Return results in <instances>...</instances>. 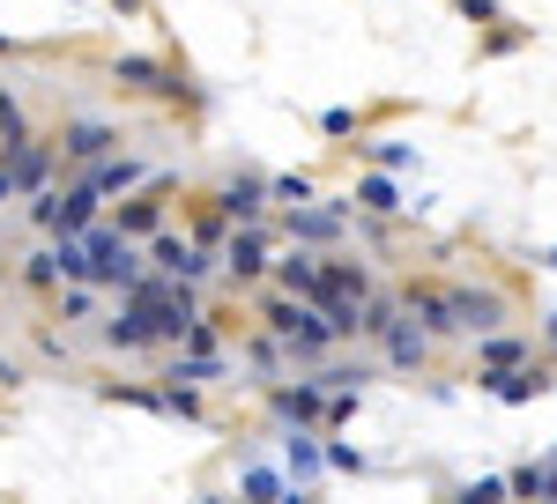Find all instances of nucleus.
Wrapping results in <instances>:
<instances>
[{
  "instance_id": "20e7f679",
  "label": "nucleus",
  "mask_w": 557,
  "mask_h": 504,
  "mask_svg": "<svg viewBox=\"0 0 557 504\" xmlns=\"http://www.w3.org/2000/svg\"><path fill=\"white\" fill-rule=\"evenodd\" d=\"M498 319H506L498 290H454V327L461 335H498Z\"/></svg>"
},
{
  "instance_id": "cd10ccee",
  "label": "nucleus",
  "mask_w": 557,
  "mask_h": 504,
  "mask_svg": "<svg viewBox=\"0 0 557 504\" xmlns=\"http://www.w3.org/2000/svg\"><path fill=\"white\" fill-rule=\"evenodd\" d=\"M469 8V23H483V15H498V0H461Z\"/></svg>"
},
{
  "instance_id": "4be33fe9",
  "label": "nucleus",
  "mask_w": 557,
  "mask_h": 504,
  "mask_svg": "<svg viewBox=\"0 0 557 504\" xmlns=\"http://www.w3.org/2000/svg\"><path fill=\"white\" fill-rule=\"evenodd\" d=\"M268 193L290 201V209H305V201H312V178H305V171H283V178H268Z\"/></svg>"
},
{
  "instance_id": "c85d7f7f",
  "label": "nucleus",
  "mask_w": 557,
  "mask_h": 504,
  "mask_svg": "<svg viewBox=\"0 0 557 504\" xmlns=\"http://www.w3.org/2000/svg\"><path fill=\"white\" fill-rule=\"evenodd\" d=\"M543 467H550V497H557V453H550V461H543Z\"/></svg>"
},
{
  "instance_id": "f257e3e1",
  "label": "nucleus",
  "mask_w": 557,
  "mask_h": 504,
  "mask_svg": "<svg viewBox=\"0 0 557 504\" xmlns=\"http://www.w3.org/2000/svg\"><path fill=\"white\" fill-rule=\"evenodd\" d=\"M83 267H89V282H112V290H127L134 275H141L127 230H104V223H89V230H83Z\"/></svg>"
},
{
  "instance_id": "6ab92c4d",
  "label": "nucleus",
  "mask_w": 557,
  "mask_h": 504,
  "mask_svg": "<svg viewBox=\"0 0 557 504\" xmlns=\"http://www.w3.org/2000/svg\"><path fill=\"white\" fill-rule=\"evenodd\" d=\"M394 319H401V304H394V297H372V304H357V335H386Z\"/></svg>"
},
{
  "instance_id": "0eeeda50",
  "label": "nucleus",
  "mask_w": 557,
  "mask_h": 504,
  "mask_svg": "<svg viewBox=\"0 0 557 504\" xmlns=\"http://www.w3.org/2000/svg\"><path fill=\"white\" fill-rule=\"evenodd\" d=\"M424 349H431L424 327H409V319H394V327H386V364H394V371H417V364H424Z\"/></svg>"
},
{
  "instance_id": "ddd939ff",
  "label": "nucleus",
  "mask_w": 557,
  "mask_h": 504,
  "mask_svg": "<svg viewBox=\"0 0 557 504\" xmlns=\"http://www.w3.org/2000/svg\"><path fill=\"white\" fill-rule=\"evenodd\" d=\"M134 178H141V164H127V156H97V164H89V186H97V193H127Z\"/></svg>"
},
{
  "instance_id": "f03ea898",
  "label": "nucleus",
  "mask_w": 557,
  "mask_h": 504,
  "mask_svg": "<svg viewBox=\"0 0 557 504\" xmlns=\"http://www.w3.org/2000/svg\"><path fill=\"white\" fill-rule=\"evenodd\" d=\"M268 327L290 341L305 364H312V356H327V341H343L335 327H327V312H320L312 297H298V304H275V312H268Z\"/></svg>"
},
{
  "instance_id": "7ed1b4c3",
  "label": "nucleus",
  "mask_w": 557,
  "mask_h": 504,
  "mask_svg": "<svg viewBox=\"0 0 557 504\" xmlns=\"http://www.w3.org/2000/svg\"><path fill=\"white\" fill-rule=\"evenodd\" d=\"M97 201H104V193L83 178V186H67V193H38V201H30V215H38L52 238H83L89 223H97Z\"/></svg>"
},
{
  "instance_id": "423d86ee",
  "label": "nucleus",
  "mask_w": 557,
  "mask_h": 504,
  "mask_svg": "<svg viewBox=\"0 0 557 504\" xmlns=\"http://www.w3.org/2000/svg\"><path fill=\"white\" fill-rule=\"evenodd\" d=\"M112 141H120V134H112V126H97V119H83V126H67V134H60V149H67L75 164H97V156H112Z\"/></svg>"
},
{
  "instance_id": "4468645a",
  "label": "nucleus",
  "mask_w": 557,
  "mask_h": 504,
  "mask_svg": "<svg viewBox=\"0 0 557 504\" xmlns=\"http://www.w3.org/2000/svg\"><path fill=\"white\" fill-rule=\"evenodd\" d=\"M260 193H268L260 178H231V186H223V215H238V223H260Z\"/></svg>"
},
{
  "instance_id": "2eb2a0df",
  "label": "nucleus",
  "mask_w": 557,
  "mask_h": 504,
  "mask_svg": "<svg viewBox=\"0 0 557 504\" xmlns=\"http://www.w3.org/2000/svg\"><path fill=\"white\" fill-rule=\"evenodd\" d=\"M260 230H246V238H231V252H223V267H231V275H238V282H253L260 267H268V260H260Z\"/></svg>"
},
{
  "instance_id": "9b49d317",
  "label": "nucleus",
  "mask_w": 557,
  "mask_h": 504,
  "mask_svg": "<svg viewBox=\"0 0 557 504\" xmlns=\"http://www.w3.org/2000/svg\"><path fill=\"white\" fill-rule=\"evenodd\" d=\"M104 341H112V349H149V341H157V327H149V312H141V304H127V312L104 327Z\"/></svg>"
},
{
  "instance_id": "f3484780",
  "label": "nucleus",
  "mask_w": 557,
  "mask_h": 504,
  "mask_svg": "<svg viewBox=\"0 0 557 504\" xmlns=\"http://www.w3.org/2000/svg\"><path fill=\"white\" fill-rule=\"evenodd\" d=\"M513 364H528V341L520 335H491L483 341V371H513Z\"/></svg>"
},
{
  "instance_id": "6e6552de",
  "label": "nucleus",
  "mask_w": 557,
  "mask_h": 504,
  "mask_svg": "<svg viewBox=\"0 0 557 504\" xmlns=\"http://www.w3.org/2000/svg\"><path fill=\"white\" fill-rule=\"evenodd\" d=\"M283 461H290V497H298V482H312V475L327 467V445H312L305 430H290V438H283Z\"/></svg>"
},
{
  "instance_id": "1a4fd4ad",
  "label": "nucleus",
  "mask_w": 557,
  "mask_h": 504,
  "mask_svg": "<svg viewBox=\"0 0 557 504\" xmlns=\"http://www.w3.org/2000/svg\"><path fill=\"white\" fill-rule=\"evenodd\" d=\"M275 416H283V423H312V416H327V393H320L312 378H305V386H283V393H275Z\"/></svg>"
},
{
  "instance_id": "9d476101",
  "label": "nucleus",
  "mask_w": 557,
  "mask_h": 504,
  "mask_svg": "<svg viewBox=\"0 0 557 504\" xmlns=\"http://www.w3.org/2000/svg\"><path fill=\"white\" fill-rule=\"evenodd\" d=\"M343 215H349V201H327V209H298V215H290V238H335V230H343Z\"/></svg>"
},
{
  "instance_id": "393cba45",
  "label": "nucleus",
  "mask_w": 557,
  "mask_h": 504,
  "mask_svg": "<svg viewBox=\"0 0 557 504\" xmlns=\"http://www.w3.org/2000/svg\"><path fill=\"white\" fill-rule=\"evenodd\" d=\"M327 467H343V475H364V453H357V445H327Z\"/></svg>"
},
{
  "instance_id": "5701e85b",
  "label": "nucleus",
  "mask_w": 557,
  "mask_h": 504,
  "mask_svg": "<svg viewBox=\"0 0 557 504\" xmlns=\"http://www.w3.org/2000/svg\"><path fill=\"white\" fill-rule=\"evenodd\" d=\"M246 497H290V482L275 467H246Z\"/></svg>"
},
{
  "instance_id": "39448f33",
  "label": "nucleus",
  "mask_w": 557,
  "mask_h": 504,
  "mask_svg": "<svg viewBox=\"0 0 557 504\" xmlns=\"http://www.w3.org/2000/svg\"><path fill=\"white\" fill-rule=\"evenodd\" d=\"M483 386H491V393H498V401H535V393H550V371H543V364H513V371H483Z\"/></svg>"
},
{
  "instance_id": "bb28decb",
  "label": "nucleus",
  "mask_w": 557,
  "mask_h": 504,
  "mask_svg": "<svg viewBox=\"0 0 557 504\" xmlns=\"http://www.w3.org/2000/svg\"><path fill=\"white\" fill-rule=\"evenodd\" d=\"M15 193H23V178H15V164H8V156H0V209H8Z\"/></svg>"
},
{
  "instance_id": "dca6fc26",
  "label": "nucleus",
  "mask_w": 557,
  "mask_h": 504,
  "mask_svg": "<svg viewBox=\"0 0 557 504\" xmlns=\"http://www.w3.org/2000/svg\"><path fill=\"white\" fill-rule=\"evenodd\" d=\"M172 386H209V378H223V364L215 356H201V349H186V356H172Z\"/></svg>"
},
{
  "instance_id": "a878e982",
  "label": "nucleus",
  "mask_w": 557,
  "mask_h": 504,
  "mask_svg": "<svg viewBox=\"0 0 557 504\" xmlns=\"http://www.w3.org/2000/svg\"><path fill=\"white\" fill-rule=\"evenodd\" d=\"M89 304H97L89 290H67V297H60V312H67V319H89Z\"/></svg>"
},
{
  "instance_id": "b1692460",
  "label": "nucleus",
  "mask_w": 557,
  "mask_h": 504,
  "mask_svg": "<svg viewBox=\"0 0 557 504\" xmlns=\"http://www.w3.org/2000/svg\"><path fill=\"white\" fill-rule=\"evenodd\" d=\"M120 75L141 83V89H172V83H164V67H149V60H120Z\"/></svg>"
},
{
  "instance_id": "f8f14e48",
  "label": "nucleus",
  "mask_w": 557,
  "mask_h": 504,
  "mask_svg": "<svg viewBox=\"0 0 557 504\" xmlns=\"http://www.w3.org/2000/svg\"><path fill=\"white\" fill-rule=\"evenodd\" d=\"M283 290H290V297H312V304H320V290H327L320 260H305V252H290V260H283Z\"/></svg>"
},
{
  "instance_id": "aec40b11",
  "label": "nucleus",
  "mask_w": 557,
  "mask_h": 504,
  "mask_svg": "<svg viewBox=\"0 0 557 504\" xmlns=\"http://www.w3.org/2000/svg\"><path fill=\"white\" fill-rule=\"evenodd\" d=\"M417 319H424V335H461L454 327V297H417Z\"/></svg>"
},
{
  "instance_id": "a211bd4d",
  "label": "nucleus",
  "mask_w": 557,
  "mask_h": 504,
  "mask_svg": "<svg viewBox=\"0 0 557 504\" xmlns=\"http://www.w3.org/2000/svg\"><path fill=\"white\" fill-rule=\"evenodd\" d=\"M357 209H372V215H394V209H401V193H394V178H357Z\"/></svg>"
},
{
  "instance_id": "412c9836",
  "label": "nucleus",
  "mask_w": 557,
  "mask_h": 504,
  "mask_svg": "<svg viewBox=\"0 0 557 504\" xmlns=\"http://www.w3.org/2000/svg\"><path fill=\"white\" fill-rule=\"evenodd\" d=\"M506 490H513V497H550V467H543V461L513 467V475H506Z\"/></svg>"
},
{
  "instance_id": "c756f323",
  "label": "nucleus",
  "mask_w": 557,
  "mask_h": 504,
  "mask_svg": "<svg viewBox=\"0 0 557 504\" xmlns=\"http://www.w3.org/2000/svg\"><path fill=\"white\" fill-rule=\"evenodd\" d=\"M543 260H550V267H557V252H543Z\"/></svg>"
}]
</instances>
